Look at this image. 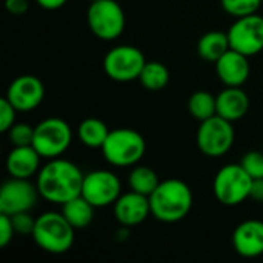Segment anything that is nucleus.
Returning <instances> with one entry per match:
<instances>
[{"mask_svg": "<svg viewBox=\"0 0 263 263\" xmlns=\"http://www.w3.org/2000/svg\"><path fill=\"white\" fill-rule=\"evenodd\" d=\"M83 179L85 174L74 162L55 157L37 173V188L42 199L63 205L82 194Z\"/></svg>", "mask_w": 263, "mask_h": 263, "instance_id": "1", "label": "nucleus"}, {"mask_svg": "<svg viewBox=\"0 0 263 263\" xmlns=\"http://www.w3.org/2000/svg\"><path fill=\"white\" fill-rule=\"evenodd\" d=\"M151 216L165 223L185 219L193 208V191L180 179H166L149 196Z\"/></svg>", "mask_w": 263, "mask_h": 263, "instance_id": "2", "label": "nucleus"}, {"mask_svg": "<svg viewBox=\"0 0 263 263\" xmlns=\"http://www.w3.org/2000/svg\"><path fill=\"white\" fill-rule=\"evenodd\" d=\"M74 228L57 211H48L35 219L32 240L39 248L49 254H63L71 250L74 243Z\"/></svg>", "mask_w": 263, "mask_h": 263, "instance_id": "3", "label": "nucleus"}, {"mask_svg": "<svg viewBox=\"0 0 263 263\" xmlns=\"http://www.w3.org/2000/svg\"><path fill=\"white\" fill-rule=\"evenodd\" d=\"M105 160L117 168L137 165L146 151V142L140 133L131 128L111 129L100 148Z\"/></svg>", "mask_w": 263, "mask_h": 263, "instance_id": "4", "label": "nucleus"}, {"mask_svg": "<svg viewBox=\"0 0 263 263\" xmlns=\"http://www.w3.org/2000/svg\"><path fill=\"white\" fill-rule=\"evenodd\" d=\"M253 177L245 171V168L237 163H230L222 166L213 183L216 199L227 206H236L250 199Z\"/></svg>", "mask_w": 263, "mask_h": 263, "instance_id": "5", "label": "nucleus"}, {"mask_svg": "<svg viewBox=\"0 0 263 263\" xmlns=\"http://www.w3.org/2000/svg\"><path fill=\"white\" fill-rule=\"evenodd\" d=\"M86 20L91 32L102 40L119 39L126 25L123 8L116 0H96L91 2Z\"/></svg>", "mask_w": 263, "mask_h": 263, "instance_id": "6", "label": "nucleus"}, {"mask_svg": "<svg viewBox=\"0 0 263 263\" xmlns=\"http://www.w3.org/2000/svg\"><path fill=\"white\" fill-rule=\"evenodd\" d=\"M72 129L60 117H48L34 126L32 146L43 159L60 157L71 145Z\"/></svg>", "mask_w": 263, "mask_h": 263, "instance_id": "7", "label": "nucleus"}, {"mask_svg": "<svg viewBox=\"0 0 263 263\" xmlns=\"http://www.w3.org/2000/svg\"><path fill=\"white\" fill-rule=\"evenodd\" d=\"M236 133L233 128V122L213 116L203 122L197 129V146L202 154L208 157H222L225 156L234 145Z\"/></svg>", "mask_w": 263, "mask_h": 263, "instance_id": "8", "label": "nucleus"}, {"mask_svg": "<svg viewBox=\"0 0 263 263\" xmlns=\"http://www.w3.org/2000/svg\"><path fill=\"white\" fill-rule=\"evenodd\" d=\"M145 63L146 59L139 48L119 45L106 52L103 59V69L111 80L128 83L140 77Z\"/></svg>", "mask_w": 263, "mask_h": 263, "instance_id": "9", "label": "nucleus"}, {"mask_svg": "<svg viewBox=\"0 0 263 263\" xmlns=\"http://www.w3.org/2000/svg\"><path fill=\"white\" fill-rule=\"evenodd\" d=\"M82 196L96 208L114 205L122 196L120 179L108 170H96L85 174Z\"/></svg>", "mask_w": 263, "mask_h": 263, "instance_id": "10", "label": "nucleus"}, {"mask_svg": "<svg viewBox=\"0 0 263 263\" xmlns=\"http://www.w3.org/2000/svg\"><path fill=\"white\" fill-rule=\"evenodd\" d=\"M39 197V188L29 179L11 177L0 188V213L14 216L31 211L37 205Z\"/></svg>", "mask_w": 263, "mask_h": 263, "instance_id": "11", "label": "nucleus"}, {"mask_svg": "<svg viewBox=\"0 0 263 263\" xmlns=\"http://www.w3.org/2000/svg\"><path fill=\"white\" fill-rule=\"evenodd\" d=\"M231 49H236L248 57L259 54L263 49V17L250 14L236 18L228 29Z\"/></svg>", "mask_w": 263, "mask_h": 263, "instance_id": "12", "label": "nucleus"}, {"mask_svg": "<svg viewBox=\"0 0 263 263\" xmlns=\"http://www.w3.org/2000/svg\"><path fill=\"white\" fill-rule=\"evenodd\" d=\"M12 106L20 112H28L40 106L45 97V86L42 80L35 76H20L14 79L5 96Z\"/></svg>", "mask_w": 263, "mask_h": 263, "instance_id": "13", "label": "nucleus"}, {"mask_svg": "<svg viewBox=\"0 0 263 263\" xmlns=\"http://www.w3.org/2000/svg\"><path fill=\"white\" fill-rule=\"evenodd\" d=\"M151 214L149 206V197L143 196L136 191H129L122 194L116 203H114V216L117 222L125 227H136L146 220V217Z\"/></svg>", "mask_w": 263, "mask_h": 263, "instance_id": "14", "label": "nucleus"}, {"mask_svg": "<svg viewBox=\"0 0 263 263\" xmlns=\"http://www.w3.org/2000/svg\"><path fill=\"white\" fill-rule=\"evenodd\" d=\"M233 247L236 253L247 259H254L263 254V222L245 220L233 233Z\"/></svg>", "mask_w": 263, "mask_h": 263, "instance_id": "15", "label": "nucleus"}, {"mask_svg": "<svg viewBox=\"0 0 263 263\" xmlns=\"http://www.w3.org/2000/svg\"><path fill=\"white\" fill-rule=\"evenodd\" d=\"M216 72L225 86H242L250 77L248 55L230 49L216 62Z\"/></svg>", "mask_w": 263, "mask_h": 263, "instance_id": "16", "label": "nucleus"}, {"mask_svg": "<svg viewBox=\"0 0 263 263\" xmlns=\"http://www.w3.org/2000/svg\"><path fill=\"white\" fill-rule=\"evenodd\" d=\"M42 156L32 145L14 146L6 157V171L11 177L31 179L40 171Z\"/></svg>", "mask_w": 263, "mask_h": 263, "instance_id": "17", "label": "nucleus"}, {"mask_svg": "<svg viewBox=\"0 0 263 263\" xmlns=\"http://www.w3.org/2000/svg\"><path fill=\"white\" fill-rule=\"evenodd\" d=\"M250 109V97L242 86H227L217 96V116L237 122L247 116Z\"/></svg>", "mask_w": 263, "mask_h": 263, "instance_id": "18", "label": "nucleus"}, {"mask_svg": "<svg viewBox=\"0 0 263 263\" xmlns=\"http://www.w3.org/2000/svg\"><path fill=\"white\" fill-rule=\"evenodd\" d=\"M231 49L228 32L210 31L200 37L197 42V52L206 62H217L225 52Z\"/></svg>", "mask_w": 263, "mask_h": 263, "instance_id": "19", "label": "nucleus"}, {"mask_svg": "<svg viewBox=\"0 0 263 263\" xmlns=\"http://www.w3.org/2000/svg\"><path fill=\"white\" fill-rule=\"evenodd\" d=\"M94 208L96 206L80 194L62 205V214L74 230H83L89 227V223L92 222Z\"/></svg>", "mask_w": 263, "mask_h": 263, "instance_id": "20", "label": "nucleus"}, {"mask_svg": "<svg viewBox=\"0 0 263 263\" xmlns=\"http://www.w3.org/2000/svg\"><path fill=\"white\" fill-rule=\"evenodd\" d=\"M111 129L100 119L89 117L85 119L77 128V137L82 145L88 148H102Z\"/></svg>", "mask_w": 263, "mask_h": 263, "instance_id": "21", "label": "nucleus"}, {"mask_svg": "<svg viewBox=\"0 0 263 263\" xmlns=\"http://www.w3.org/2000/svg\"><path fill=\"white\" fill-rule=\"evenodd\" d=\"M139 80L148 91H162L170 82V71L160 62H146Z\"/></svg>", "mask_w": 263, "mask_h": 263, "instance_id": "22", "label": "nucleus"}, {"mask_svg": "<svg viewBox=\"0 0 263 263\" xmlns=\"http://www.w3.org/2000/svg\"><path fill=\"white\" fill-rule=\"evenodd\" d=\"M128 183H129V190L149 197L154 193V190L159 186L160 179L156 174V171L151 170L149 166H134L133 171L129 173Z\"/></svg>", "mask_w": 263, "mask_h": 263, "instance_id": "23", "label": "nucleus"}, {"mask_svg": "<svg viewBox=\"0 0 263 263\" xmlns=\"http://www.w3.org/2000/svg\"><path fill=\"white\" fill-rule=\"evenodd\" d=\"M188 109L196 120L203 122L217 114V97L208 91H196L188 100Z\"/></svg>", "mask_w": 263, "mask_h": 263, "instance_id": "24", "label": "nucleus"}, {"mask_svg": "<svg viewBox=\"0 0 263 263\" xmlns=\"http://www.w3.org/2000/svg\"><path fill=\"white\" fill-rule=\"evenodd\" d=\"M263 0H220L222 8L227 14L239 18L250 14H256Z\"/></svg>", "mask_w": 263, "mask_h": 263, "instance_id": "25", "label": "nucleus"}, {"mask_svg": "<svg viewBox=\"0 0 263 263\" xmlns=\"http://www.w3.org/2000/svg\"><path fill=\"white\" fill-rule=\"evenodd\" d=\"M6 134L12 146H28L32 145L34 140V126L28 123H14Z\"/></svg>", "mask_w": 263, "mask_h": 263, "instance_id": "26", "label": "nucleus"}, {"mask_svg": "<svg viewBox=\"0 0 263 263\" xmlns=\"http://www.w3.org/2000/svg\"><path fill=\"white\" fill-rule=\"evenodd\" d=\"M240 165L245 168V171L253 179H262L263 177V153H260V151L247 153L242 157Z\"/></svg>", "mask_w": 263, "mask_h": 263, "instance_id": "27", "label": "nucleus"}, {"mask_svg": "<svg viewBox=\"0 0 263 263\" xmlns=\"http://www.w3.org/2000/svg\"><path fill=\"white\" fill-rule=\"evenodd\" d=\"M18 111L12 106V103L3 97L0 99V131L6 133L15 123V114Z\"/></svg>", "mask_w": 263, "mask_h": 263, "instance_id": "28", "label": "nucleus"}, {"mask_svg": "<svg viewBox=\"0 0 263 263\" xmlns=\"http://www.w3.org/2000/svg\"><path fill=\"white\" fill-rule=\"evenodd\" d=\"M11 220H12L15 234H29V236H32V231H34V227H35V219L29 214V211L14 214V216H11Z\"/></svg>", "mask_w": 263, "mask_h": 263, "instance_id": "29", "label": "nucleus"}, {"mask_svg": "<svg viewBox=\"0 0 263 263\" xmlns=\"http://www.w3.org/2000/svg\"><path fill=\"white\" fill-rule=\"evenodd\" d=\"M15 234L11 216L0 213V247L5 248L12 242V237Z\"/></svg>", "mask_w": 263, "mask_h": 263, "instance_id": "30", "label": "nucleus"}, {"mask_svg": "<svg viewBox=\"0 0 263 263\" xmlns=\"http://www.w3.org/2000/svg\"><path fill=\"white\" fill-rule=\"evenodd\" d=\"M5 8L12 15H22L28 11L29 2L28 0H5Z\"/></svg>", "mask_w": 263, "mask_h": 263, "instance_id": "31", "label": "nucleus"}, {"mask_svg": "<svg viewBox=\"0 0 263 263\" xmlns=\"http://www.w3.org/2000/svg\"><path fill=\"white\" fill-rule=\"evenodd\" d=\"M250 199L263 203V177L262 179H253L251 183V193H250Z\"/></svg>", "mask_w": 263, "mask_h": 263, "instance_id": "32", "label": "nucleus"}, {"mask_svg": "<svg viewBox=\"0 0 263 263\" xmlns=\"http://www.w3.org/2000/svg\"><path fill=\"white\" fill-rule=\"evenodd\" d=\"M35 2H37V5H40L43 9L55 11V9H60L62 6H65L68 0H35Z\"/></svg>", "mask_w": 263, "mask_h": 263, "instance_id": "33", "label": "nucleus"}, {"mask_svg": "<svg viewBox=\"0 0 263 263\" xmlns=\"http://www.w3.org/2000/svg\"><path fill=\"white\" fill-rule=\"evenodd\" d=\"M91 2H96V0H91Z\"/></svg>", "mask_w": 263, "mask_h": 263, "instance_id": "34", "label": "nucleus"}]
</instances>
